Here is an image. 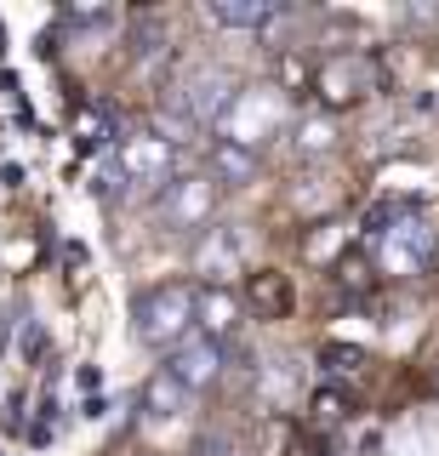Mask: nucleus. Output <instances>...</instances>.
<instances>
[{"label":"nucleus","mask_w":439,"mask_h":456,"mask_svg":"<svg viewBox=\"0 0 439 456\" xmlns=\"http://www.w3.org/2000/svg\"><path fill=\"white\" fill-rule=\"evenodd\" d=\"M132 331L149 348H177L194 331V285L189 280H160L149 291H137L132 303Z\"/></svg>","instance_id":"obj_1"},{"label":"nucleus","mask_w":439,"mask_h":456,"mask_svg":"<svg viewBox=\"0 0 439 456\" xmlns=\"http://www.w3.org/2000/svg\"><path fill=\"white\" fill-rule=\"evenodd\" d=\"M115 171L120 177H166L172 183V142L166 137H120L115 142Z\"/></svg>","instance_id":"obj_6"},{"label":"nucleus","mask_w":439,"mask_h":456,"mask_svg":"<svg viewBox=\"0 0 439 456\" xmlns=\"http://www.w3.org/2000/svg\"><path fill=\"white\" fill-rule=\"evenodd\" d=\"M23 360H46V331H40V320H29V325H23Z\"/></svg>","instance_id":"obj_20"},{"label":"nucleus","mask_w":439,"mask_h":456,"mask_svg":"<svg viewBox=\"0 0 439 456\" xmlns=\"http://www.w3.org/2000/svg\"><path fill=\"white\" fill-rule=\"evenodd\" d=\"M166 370H172L183 388L194 394V388H206V382L223 370V348H217V342H206V337H194L189 348H177L172 360H166Z\"/></svg>","instance_id":"obj_9"},{"label":"nucleus","mask_w":439,"mask_h":456,"mask_svg":"<svg viewBox=\"0 0 439 456\" xmlns=\"http://www.w3.org/2000/svg\"><path fill=\"white\" fill-rule=\"evenodd\" d=\"M137 405H143V417H149V422H172L177 411L189 405V388H183V382L172 377V370L160 365V370H154V377L143 382V394H137Z\"/></svg>","instance_id":"obj_10"},{"label":"nucleus","mask_w":439,"mask_h":456,"mask_svg":"<svg viewBox=\"0 0 439 456\" xmlns=\"http://www.w3.org/2000/svg\"><path fill=\"white\" fill-rule=\"evenodd\" d=\"M217 211V177H172L160 183V217L172 228H194Z\"/></svg>","instance_id":"obj_5"},{"label":"nucleus","mask_w":439,"mask_h":456,"mask_svg":"<svg viewBox=\"0 0 439 456\" xmlns=\"http://www.w3.org/2000/svg\"><path fill=\"white\" fill-rule=\"evenodd\" d=\"M297 149H303V154L331 149V120H308V126H297Z\"/></svg>","instance_id":"obj_19"},{"label":"nucleus","mask_w":439,"mask_h":456,"mask_svg":"<svg viewBox=\"0 0 439 456\" xmlns=\"http://www.w3.org/2000/svg\"><path fill=\"white\" fill-rule=\"evenodd\" d=\"M211 166H217L223 183H246V177H257V149H246V142H217V149H211Z\"/></svg>","instance_id":"obj_16"},{"label":"nucleus","mask_w":439,"mask_h":456,"mask_svg":"<svg viewBox=\"0 0 439 456\" xmlns=\"http://www.w3.org/2000/svg\"><path fill=\"white\" fill-rule=\"evenodd\" d=\"M314 92H320V103H331V109H348V103H360V97H371L382 92V63L371 52H337V57H325V63L314 69Z\"/></svg>","instance_id":"obj_3"},{"label":"nucleus","mask_w":439,"mask_h":456,"mask_svg":"<svg viewBox=\"0 0 439 456\" xmlns=\"http://www.w3.org/2000/svg\"><path fill=\"white\" fill-rule=\"evenodd\" d=\"M58 411H63V405H58L52 394L40 399V422L29 428V439H35V445H52V439H58V428H63V417H58Z\"/></svg>","instance_id":"obj_18"},{"label":"nucleus","mask_w":439,"mask_h":456,"mask_svg":"<svg viewBox=\"0 0 439 456\" xmlns=\"http://www.w3.org/2000/svg\"><path fill=\"white\" fill-rule=\"evenodd\" d=\"M246 303H251V314H257V320H280V314H291V280L257 268V274L246 280Z\"/></svg>","instance_id":"obj_11"},{"label":"nucleus","mask_w":439,"mask_h":456,"mask_svg":"<svg viewBox=\"0 0 439 456\" xmlns=\"http://www.w3.org/2000/svg\"><path fill=\"white\" fill-rule=\"evenodd\" d=\"M194 456H229V445H223V439H200V445H194Z\"/></svg>","instance_id":"obj_22"},{"label":"nucleus","mask_w":439,"mask_h":456,"mask_svg":"<svg viewBox=\"0 0 439 456\" xmlns=\"http://www.w3.org/2000/svg\"><path fill=\"white\" fill-rule=\"evenodd\" d=\"M365 348H354V342H325L320 348V370L331 377V388H343V382H354V377H365Z\"/></svg>","instance_id":"obj_12"},{"label":"nucleus","mask_w":439,"mask_h":456,"mask_svg":"<svg viewBox=\"0 0 439 456\" xmlns=\"http://www.w3.org/2000/svg\"><path fill=\"white\" fill-rule=\"evenodd\" d=\"M166 63H172L166 28H160V18H143V23H137V69H143V75H160Z\"/></svg>","instance_id":"obj_15"},{"label":"nucleus","mask_w":439,"mask_h":456,"mask_svg":"<svg viewBox=\"0 0 439 456\" xmlns=\"http://www.w3.org/2000/svg\"><path fill=\"white\" fill-rule=\"evenodd\" d=\"M211 18H217L223 28H263V23L280 18V6H268V0H217Z\"/></svg>","instance_id":"obj_13"},{"label":"nucleus","mask_w":439,"mask_h":456,"mask_svg":"<svg viewBox=\"0 0 439 456\" xmlns=\"http://www.w3.org/2000/svg\"><path fill=\"white\" fill-rule=\"evenodd\" d=\"M194 331L223 348V337L234 331V297H229V285H194Z\"/></svg>","instance_id":"obj_7"},{"label":"nucleus","mask_w":439,"mask_h":456,"mask_svg":"<svg viewBox=\"0 0 439 456\" xmlns=\"http://www.w3.org/2000/svg\"><path fill=\"white\" fill-rule=\"evenodd\" d=\"M0 428H6V434H23V394L6 399V411H0Z\"/></svg>","instance_id":"obj_21"},{"label":"nucleus","mask_w":439,"mask_h":456,"mask_svg":"<svg viewBox=\"0 0 439 456\" xmlns=\"http://www.w3.org/2000/svg\"><path fill=\"white\" fill-rule=\"evenodd\" d=\"M234 263H240L234 228H206L200 246H194V274H206V285H223V280L234 274Z\"/></svg>","instance_id":"obj_8"},{"label":"nucleus","mask_w":439,"mask_h":456,"mask_svg":"<svg viewBox=\"0 0 439 456\" xmlns=\"http://www.w3.org/2000/svg\"><path fill=\"white\" fill-rule=\"evenodd\" d=\"M348 411H354V399H348V388H314V399H308V422L314 428H337V422H348Z\"/></svg>","instance_id":"obj_17"},{"label":"nucleus","mask_w":439,"mask_h":456,"mask_svg":"<svg viewBox=\"0 0 439 456\" xmlns=\"http://www.w3.org/2000/svg\"><path fill=\"white\" fill-rule=\"evenodd\" d=\"M434 388H439V370H434Z\"/></svg>","instance_id":"obj_23"},{"label":"nucleus","mask_w":439,"mask_h":456,"mask_svg":"<svg viewBox=\"0 0 439 456\" xmlns=\"http://www.w3.org/2000/svg\"><path fill=\"white\" fill-rule=\"evenodd\" d=\"M377 263H382V274H394V280L428 274V268L439 263V223L428 217V211L405 206L400 217L382 228V240H377Z\"/></svg>","instance_id":"obj_2"},{"label":"nucleus","mask_w":439,"mask_h":456,"mask_svg":"<svg viewBox=\"0 0 439 456\" xmlns=\"http://www.w3.org/2000/svg\"><path fill=\"white\" fill-rule=\"evenodd\" d=\"M75 132H80V142H86V149H115V142H120V114L109 109V103H97V109H80Z\"/></svg>","instance_id":"obj_14"},{"label":"nucleus","mask_w":439,"mask_h":456,"mask_svg":"<svg viewBox=\"0 0 439 456\" xmlns=\"http://www.w3.org/2000/svg\"><path fill=\"white\" fill-rule=\"evenodd\" d=\"M234 97H240L234 75H223V69H189L183 97H177V103H166V109H172L189 132H200V126H217L223 114L234 109Z\"/></svg>","instance_id":"obj_4"}]
</instances>
